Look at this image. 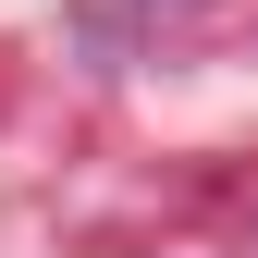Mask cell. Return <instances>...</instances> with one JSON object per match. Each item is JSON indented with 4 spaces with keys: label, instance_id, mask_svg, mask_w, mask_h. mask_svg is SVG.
<instances>
[]
</instances>
